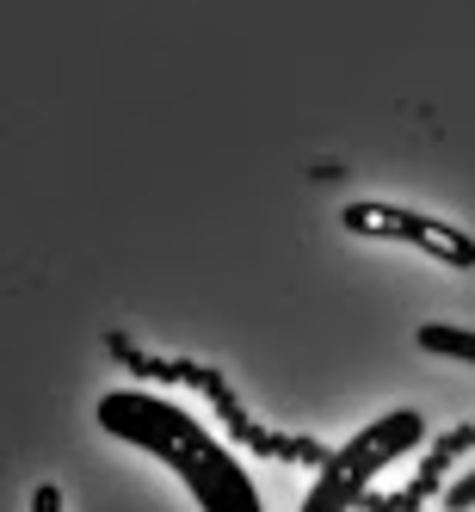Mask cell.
Wrapping results in <instances>:
<instances>
[{"label": "cell", "mask_w": 475, "mask_h": 512, "mask_svg": "<svg viewBox=\"0 0 475 512\" xmlns=\"http://www.w3.org/2000/svg\"><path fill=\"white\" fill-rule=\"evenodd\" d=\"M93 414H99L105 438L167 463L179 482H186V494L198 500V512H266L253 475L241 469V457L223 438H210L179 401H167L155 389H112V395H99Z\"/></svg>", "instance_id": "1"}, {"label": "cell", "mask_w": 475, "mask_h": 512, "mask_svg": "<svg viewBox=\"0 0 475 512\" xmlns=\"http://www.w3.org/2000/svg\"><path fill=\"white\" fill-rule=\"evenodd\" d=\"M420 438H426V420H420L414 408H389L383 420L364 426L352 445H340V457H327V463H321V482L309 488L303 512H352L358 494L371 488V475L389 469L395 457H408Z\"/></svg>", "instance_id": "2"}, {"label": "cell", "mask_w": 475, "mask_h": 512, "mask_svg": "<svg viewBox=\"0 0 475 512\" xmlns=\"http://www.w3.org/2000/svg\"><path fill=\"white\" fill-rule=\"evenodd\" d=\"M340 223H346L352 235H371V241H408V247L432 253V260H445V266H457V272L475 266V241H469L463 229H451V223H438V216H420V210L364 204V198H358V204L340 210Z\"/></svg>", "instance_id": "3"}, {"label": "cell", "mask_w": 475, "mask_h": 512, "mask_svg": "<svg viewBox=\"0 0 475 512\" xmlns=\"http://www.w3.org/2000/svg\"><path fill=\"white\" fill-rule=\"evenodd\" d=\"M414 346H420V352H438V358L475 364V334H469V327H451V321H426L420 334H414Z\"/></svg>", "instance_id": "4"}, {"label": "cell", "mask_w": 475, "mask_h": 512, "mask_svg": "<svg viewBox=\"0 0 475 512\" xmlns=\"http://www.w3.org/2000/svg\"><path fill=\"white\" fill-rule=\"evenodd\" d=\"M469 506H475V469L457 475V482L445 488V512H469Z\"/></svg>", "instance_id": "5"}, {"label": "cell", "mask_w": 475, "mask_h": 512, "mask_svg": "<svg viewBox=\"0 0 475 512\" xmlns=\"http://www.w3.org/2000/svg\"><path fill=\"white\" fill-rule=\"evenodd\" d=\"M31 512H62V488H56V482L31 488Z\"/></svg>", "instance_id": "6"}]
</instances>
